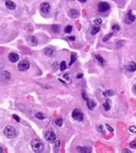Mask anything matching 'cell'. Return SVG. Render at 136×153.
<instances>
[{
	"mask_svg": "<svg viewBox=\"0 0 136 153\" xmlns=\"http://www.w3.org/2000/svg\"><path fill=\"white\" fill-rule=\"evenodd\" d=\"M30 145L34 152H42L44 149V144L42 140L34 138L30 142Z\"/></svg>",
	"mask_w": 136,
	"mask_h": 153,
	"instance_id": "1",
	"label": "cell"
},
{
	"mask_svg": "<svg viewBox=\"0 0 136 153\" xmlns=\"http://www.w3.org/2000/svg\"><path fill=\"white\" fill-rule=\"evenodd\" d=\"M4 133L8 138H14L17 136V131L11 125H8L4 128Z\"/></svg>",
	"mask_w": 136,
	"mask_h": 153,
	"instance_id": "2",
	"label": "cell"
},
{
	"mask_svg": "<svg viewBox=\"0 0 136 153\" xmlns=\"http://www.w3.org/2000/svg\"><path fill=\"white\" fill-rule=\"evenodd\" d=\"M72 117L77 121H83L84 120V113L79 109H74L72 113Z\"/></svg>",
	"mask_w": 136,
	"mask_h": 153,
	"instance_id": "3",
	"label": "cell"
},
{
	"mask_svg": "<svg viewBox=\"0 0 136 153\" xmlns=\"http://www.w3.org/2000/svg\"><path fill=\"white\" fill-rule=\"evenodd\" d=\"M45 138L48 143H53L56 141V135L53 131H47L45 133Z\"/></svg>",
	"mask_w": 136,
	"mask_h": 153,
	"instance_id": "4",
	"label": "cell"
},
{
	"mask_svg": "<svg viewBox=\"0 0 136 153\" xmlns=\"http://www.w3.org/2000/svg\"><path fill=\"white\" fill-rule=\"evenodd\" d=\"M28 68H29V62L26 60L22 61L21 62L18 63V66H17V68H18L20 71H22V72L28 70Z\"/></svg>",
	"mask_w": 136,
	"mask_h": 153,
	"instance_id": "5",
	"label": "cell"
},
{
	"mask_svg": "<svg viewBox=\"0 0 136 153\" xmlns=\"http://www.w3.org/2000/svg\"><path fill=\"white\" fill-rule=\"evenodd\" d=\"M50 8H51V7H50V4H48V3H47V2L42 3V4L40 5L41 11H42V13H44V14L48 13V12H49V10H50Z\"/></svg>",
	"mask_w": 136,
	"mask_h": 153,
	"instance_id": "6",
	"label": "cell"
},
{
	"mask_svg": "<svg viewBox=\"0 0 136 153\" xmlns=\"http://www.w3.org/2000/svg\"><path fill=\"white\" fill-rule=\"evenodd\" d=\"M26 41L30 46H36L38 43V40L35 36H29L26 37Z\"/></svg>",
	"mask_w": 136,
	"mask_h": 153,
	"instance_id": "7",
	"label": "cell"
},
{
	"mask_svg": "<svg viewBox=\"0 0 136 153\" xmlns=\"http://www.w3.org/2000/svg\"><path fill=\"white\" fill-rule=\"evenodd\" d=\"M110 4L108 3H105V2H102L98 4V10L100 12H105L107 10H110Z\"/></svg>",
	"mask_w": 136,
	"mask_h": 153,
	"instance_id": "8",
	"label": "cell"
},
{
	"mask_svg": "<svg viewBox=\"0 0 136 153\" xmlns=\"http://www.w3.org/2000/svg\"><path fill=\"white\" fill-rule=\"evenodd\" d=\"M8 58H9V61L11 62H17V61L19 60V55L17 53H10L8 55Z\"/></svg>",
	"mask_w": 136,
	"mask_h": 153,
	"instance_id": "9",
	"label": "cell"
},
{
	"mask_svg": "<svg viewBox=\"0 0 136 153\" xmlns=\"http://www.w3.org/2000/svg\"><path fill=\"white\" fill-rule=\"evenodd\" d=\"M68 16L71 17V18H77V17H78V11H77V10H74V9H72L69 10V12H68Z\"/></svg>",
	"mask_w": 136,
	"mask_h": 153,
	"instance_id": "10",
	"label": "cell"
},
{
	"mask_svg": "<svg viewBox=\"0 0 136 153\" xmlns=\"http://www.w3.org/2000/svg\"><path fill=\"white\" fill-rule=\"evenodd\" d=\"M5 6L8 8L9 10H15L16 9V4L10 0H6L5 1Z\"/></svg>",
	"mask_w": 136,
	"mask_h": 153,
	"instance_id": "11",
	"label": "cell"
},
{
	"mask_svg": "<svg viewBox=\"0 0 136 153\" xmlns=\"http://www.w3.org/2000/svg\"><path fill=\"white\" fill-rule=\"evenodd\" d=\"M44 54L49 57L53 56V55H54V50H53V49H51V48H47V49H44Z\"/></svg>",
	"mask_w": 136,
	"mask_h": 153,
	"instance_id": "12",
	"label": "cell"
},
{
	"mask_svg": "<svg viewBox=\"0 0 136 153\" xmlns=\"http://www.w3.org/2000/svg\"><path fill=\"white\" fill-rule=\"evenodd\" d=\"M127 69L128 70V71H130V72H134V71L136 70V62H134V61H131V62L128 65Z\"/></svg>",
	"mask_w": 136,
	"mask_h": 153,
	"instance_id": "13",
	"label": "cell"
},
{
	"mask_svg": "<svg viewBox=\"0 0 136 153\" xmlns=\"http://www.w3.org/2000/svg\"><path fill=\"white\" fill-rule=\"evenodd\" d=\"M87 106L89 107V109L92 110L93 108H94L95 106H96V102H95L94 100L88 99V100H87Z\"/></svg>",
	"mask_w": 136,
	"mask_h": 153,
	"instance_id": "14",
	"label": "cell"
},
{
	"mask_svg": "<svg viewBox=\"0 0 136 153\" xmlns=\"http://www.w3.org/2000/svg\"><path fill=\"white\" fill-rule=\"evenodd\" d=\"M115 94V92L113 90H107V91H104L103 93H102V95L104 97H111Z\"/></svg>",
	"mask_w": 136,
	"mask_h": 153,
	"instance_id": "15",
	"label": "cell"
},
{
	"mask_svg": "<svg viewBox=\"0 0 136 153\" xmlns=\"http://www.w3.org/2000/svg\"><path fill=\"white\" fill-rule=\"evenodd\" d=\"M77 151H80V152H91V148L88 147H77Z\"/></svg>",
	"mask_w": 136,
	"mask_h": 153,
	"instance_id": "16",
	"label": "cell"
},
{
	"mask_svg": "<svg viewBox=\"0 0 136 153\" xmlns=\"http://www.w3.org/2000/svg\"><path fill=\"white\" fill-rule=\"evenodd\" d=\"M135 18H136V17L134 15H133L132 12H131V11H129L128 13V19L129 23H133V22H134V20H135Z\"/></svg>",
	"mask_w": 136,
	"mask_h": 153,
	"instance_id": "17",
	"label": "cell"
},
{
	"mask_svg": "<svg viewBox=\"0 0 136 153\" xmlns=\"http://www.w3.org/2000/svg\"><path fill=\"white\" fill-rule=\"evenodd\" d=\"M77 60V55L76 54H72V56H71V60H70V62H69V66H72V63L75 62V61Z\"/></svg>",
	"mask_w": 136,
	"mask_h": 153,
	"instance_id": "18",
	"label": "cell"
},
{
	"mask_svg": "<svg viewBox=\"0 0 136 153\" xmlns=\"http://www.w3.org/2000/svg\"><path fill=\"white\" fill-rule=\"evenodd\" d=\"M99 30H100V28H99V26H95L93 27L92 29H91V35H96L97 32H99Z\"/></svg>",
	"mask_w": 136,
	"mask_h": 153,
	"instance_id": "19",
	"label": "cell"
},
{
	"mask_svg": "<svg viewBox=\"0 0 136 153\" xmlns=\"http://www.w3.org/2000/svg\"><path fill=\"white\" fill-rule=\"evenodd\" d=\"M35 118L38 119H41V120H42V119H45V116L43 115V113L42 112H37V113H35Z\"/></svg>",
	"mask_w": 136,
	"mask_h": 153,
	"instance_id": "20",
	"label": "cell"
},
{
	"mask_svg": "<svg viewBox=\"0 0 136 153\" xmlns=\"http://www.w3.org/2000/svg\"><path fill=\"white\" fill-rule=\"evenodd\" d=\"M72 27L71 25H67V26L65 27V32L67 33V34H70L72 32Z\"/></svg>",
	"mask_w": 136,
	"mask_h": 153,
	"instance_id": "21",
	"label": "cell"
},
{
	"mask_svg": "<svg viewBox=\"0 0 136 153\" xmlns=\"http://www.w3.org/2000/svg\"><path fill=\"white\" fill-rule=\"evenodd\" d=\"M55 125H57L58 126H61L63 125V119L61 118H59L55 120Z\"/></svg>",
	"mask_w": 136,
	"mask_h": 153,
	"instance_id": "22",
	"label": "cell"
},
{
	"mask_svg": "<svg viewBox=\"0 0 136 153\" xmlns=\"http://www.w3.org/2000/svg\"><path fill=\"white\" fill-rule=\"evenodd\" d=\"M52 30H53V32L58 33V31L60 30V26L57 24H53V26H52Z\"/></svg>",
	"mask_w": 136,
	"mask_h": 153,
	"instance_id": "23",
	"label": "cell"
},
{
	"mask_svg": "<svg viewBox=\"0 0 136 153\" xmlns=\"http://www.w3.org/2000/svg\"><path fill=\"white\" fill-rule=\"evenodd\" d=\"M66 63L65 61H61L60 62V68L61 71H64L65 69H66Z\"/></svg>",
	"mask_w": 136,
	"mask_h": 153,
	"instance_id": "24",
	"label": "cell"
},
{
	"mask_svg": "<svg viewBox=\"0 0 136 153\" xmlns=\"http://www.w3.org/2000/svg\"><path fill=\"white\" fill-rule=\"evenodd\" d=\"M2 74H3V75H4V77H5L7 80H9V79H10V76H11V74H9V72H7V71H4V72H3V73H2Z\"/></svg>",
	"mask_w": 136,
	"mask_h": 153,
	"instance_id": "25",
	"label": "cell"
},
{
	"mask_svg": "<svg viewBox=\"0 0 136 153\" xmlns=\"http://www.w3.org/2000/svg\"><path fill=\"white\" fill-rule=\"evenodd\" d=\"M102 23V20L101 18H96L94 20V23L97 25V26H98V25H100Z\"/></svg>",
	"mask_w": 136,
	"mask_h": 153,
	"instance_id": "26",
	"label": "cell"
},
{
	"mask_svg": "<svg viewBox=\"0 0 136 153\" xmlns=\"http://www.w3.org/2000/svg\"><path fill=\"white\" fill-rule=\"evenodd\" d=\"M103 107H104V109L106 110V111H109V110L110 109V105L109 104L108 102H105V103H103Z\"/></svg>",
	"mask_w": 136,
	"mask_h": 153,
	"instance_id": "27",
	"label": "cell"
},
{
	"mask_svg": "<svg viewBox=\"0 0 136 153\" xmlns=\"http://www.w3.org/2000/svg\"><path fill=\"white\" fill-rule=\"evenodd\" d=\"M112 35H113L112 33H110V34H108L107 36H105L103 38H102V41H103V42H106V41H108V40L112 36Z\"/></svg>",
	"mask_w": 136,
	"mask_h": 153,
	"instance_id": "28",
	"label": "cell"
},
{
	"mask_svg": "<svg viewBox=\"0 0 136 153\" xmlns=\"http://www.w3.org/2000/svg\"><path fill=\"white\" fill-rule=\"evenodd\" d=\"M112 30H113V31H118V30H120V25L118 24H115L112 26Z\"/></svg>",
	"mask_w": 136,
	"mask_h": 153,
	"instance_id": "29",
	"label": "cell"
},
{
	"mask_svg": "<svg viewBox=\"0 0 136 153\" xmlns=\"http://www.w3.org/2000/svg\"><path fill=\"white\" fill-rule=\"evenodd\" d=\"M96 58L97 59V60L100 61V63H102V64H103L104 63V60L102 58V57L100 56V55H96Z\"/></svg>",
	"mask_w": 136,
	"mask_h": 153,
	"instance_id": "30",
	"label": "cell"
},
{
	"mask_svg": "<svg viewBox=\"0 0 136 153\" xmlns=\"http://www.w3.org/2000/svg\"><path fill=\"white\" fill-rule=\"evenodd\" d=\"M129 146L133 149H136V141H132L130 142V144H129Z\"/></svg>",
	"mask_w": 136,
	"mask_h": 153,
	"instance_id": "31",
	"label": "cell"
},
{
	"mask_svg": "<svg viewBox=\"0 0 136 153\" xmlns=\"http://www.w3.org/2000/svg\"><path fill=\"white\" fill-rule=\"evenodd\" d=\"M60 144V141H59V140H57V141H56V144H55V151H59Z\"/></svg>",
	"mask_w": 136,
	"mask_h": 153,
	"instance_id": "32",
	"label": "cell"
},
{
	"mask_svg": "<svg viewBox=\"0 0 136 153\" xmlns=\"http://www.w3.org/2000/svg\"><path fill=\"white\" fill-rule=\"evenodd\" d=\"M129 131L134 132V133H136V127L135 126H130L129 127Z\"/></svg>",
	"mask_w": 136,
	"mask_h": 153,
	"instance_id": "33",
	"label": "cell"
},
{
	"mask_svg": "<svg viewBox=\"0 0 136 153\" xmlns=\"http://www.w3.org/2000/svg\"><path fill=\"white\" fill-rule=\"evenodd\" d=\"M12 117L14 118V119H15L16 121H17V122H20V118H19L17 115H16V114H13V115H12Z\"/></svg>",
	"mask_w": 136,
	"mask_h": 153,
	"instance_id": "34",
	"label": "cell"
},
{
	"mask_svg": "<svg viewBox=\"0 0 136 153\" xmlns=\"http://www.w3.org/2000/svg\"><path fill=\"white\" fill-rule=\"evenodd\" d=\"M82 95H83V98H84V100H88V97H87L86 93H85V92H83V93H82Z\"/></svg>",
	"mask_w": 136,
	"mask_h": 153,
	"instance_id": "35",
	"label": "cell"
},
{
	"mask_svg": "<svg viewBox=\"0 0 136 153\" xmlns=\"http://www.w3.org/2000/svg\"><path fill=\"white\" fill-rule=\"evenodd\" d=\"M106 128L108 129V130L110 131V132H113V131H114V130H113V128H112L111 126H110L109 125H106Z\"/></svg>",
	"mask_w": 136,
	"mask_h": 153,
	"instance_id": "36",
	"label": "cell"
},
{
	"mask_svg": "<svg viewBox=\"0 0 136 153\" xmlns=\"http://www.w3.org/2000/svg\"><path fill=\"white\" fill-rule=\"evenodd\" d=\"M133 92H134V93L136 94V84L133 86Z\"/></svg>",
	"mask_w": 136,
	"mask_h": 153,
	"instance_id": "37",
	"label": "cell"
},
{
	"mask_svg": "<svg viewBox=\"0 0 136 153\" xmlns=\"http://www.w3.org/2000/svg\"><path fill=\"white\" fill-rule=\"evenodd\" d=\"M97 130L100 131V132H103V130H102V126H101V125H99V126L97 127Z\"/></svg>",
	"mask_w": 136,
	"mask_h": 153,
	"instance_id": "38",
	"label": "cell"
},
{
	"mask_svg": "<svg viewBox=\"0 0 136 153\" xmlns=\"http://www.w3.org/2000/svg\"><path fill=\"white\" fill-rule=\"evenodd\" d=\"M64 78L66 80V81H68L69 80V75H68L67 74H64Z\"/></svg>",
	"mask_w": 136,
	"mask_h": 153,
	"instance_id": "39",
	"label": "cell"
},
{
	"mask_svg": "<svg viewBox=\"0 0 136 153\" xmlns=\"http://www.w3.org/2000/svg\"><path fill=\"white\" fill-rule=\"evenodd\" d=\"M122 152H128V153H131V151H129V150H128V149H124L122 151Z\"/></svg>",
	"mask_w": 136,
	"mask_h": 153,
	"instance_id": "40",
	"label": "cell"
},
{
	"mask_svg": "<svg viewBox=\"0 0 136 153\" xmlns=\"http://www.w3.org/2000/svg\"><path fill=\"white\" fill-rule=\"evenodd\" d=\"M68 39L71 40V41H74V40H75V37H74V36H70V37H68Z\"/></svg>",
	"mask_w": 136,
	"mask_h": 153,
	"instance_id": "41",
	"label": "cell"
},
{
	"mask_svg": "<svg viewBox=\"0 0 136 153\" xmlns=\"http://www.w3.org/2000/svg\"><path fill=\"white\" fill-rule=\"evenodd\" d=\"M82 77H83V74H77V78H78V79H79V78H82Z\"/></svg>",
	"mask_w": 136,
	"mask_h": 153,
	"instance_id": "42",
	"label": "cell"
},
{
	"mask_svg": "<svg viewBox=\"0 0 136 153\" xmlns=\"http://www.w3.org/2000/svg\"><path fill=\"white\" fill-rule=\"evenodd\" d=\"M79 2H81V3H85L86 2V0H78Z\"/></svg>",
	"mask_w": 136,
	"mask_h": 153,
	"instance_id": "43",
	"label": "cell"
},
{
	"mask_svg": "<svg viewBox=\"0 0 136 153\" xmlns=\"http://www.w3.org/2000/svg\"></svg>",
	"mask_w": 136,
	"mask_h": 153,
	"instance_id": "44",
	"label": "cell"
}]
</instances>
